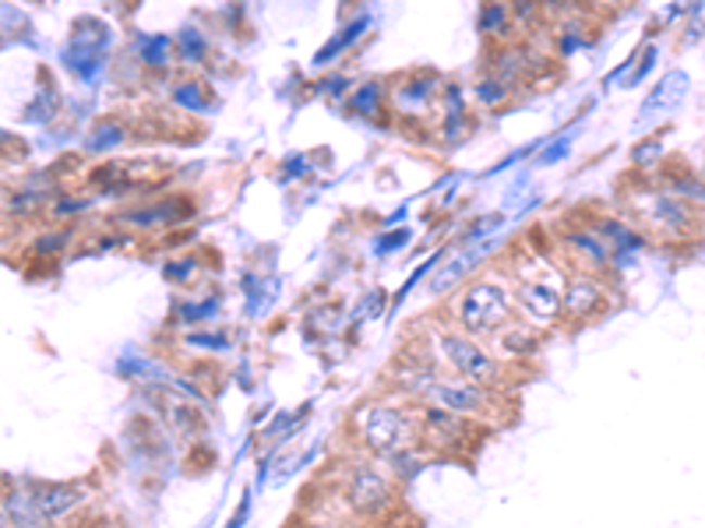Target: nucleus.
I'll return each mask as SVG.
<instances>
[{
    "label": "nucleus",
    "mask_w": 705,
    "mask_h": 528,
    "mask_svg": "<svg viewBox=\"0 0 705 528\" xmlns=\"http://www.w3.org/2000/svg\"><path fill=\"white\" fill-rule=\"evenodd\" d=\"M427 352L435 356V363L441 366L449 377L469 380V385L491 388V391H505L515 385V374L508 363H501L487 345H480L473 335L458 331L455 325H438L430 331Z\"/></svg>",
    "instance_id": "nucleus-1"
},
{
    "label": "nucleus",
    "mask_w": 705,
    "mask_h": 528,
    "mask_svg": "<svg viewBox=\"0 0 705 528\" xmlns=\"http://www.w3.org/2000/svg\"><path fill=\"white\" fill-rule=\"evenodd\" d=\"M350 430L356 433V444L364 448L374 462L392 458L399 451L420 448V419H416L413 402H367L360 405Z\"/></svg>",
    "instance_id": "nucleus-2"
},
{
    "label": "nucleus",
    "mask_w": 705,
    "mask_h": 528,
    "mask_svg": "<svg viewBox=\"0 0 705 528\" xmlns=\"http://www.w3.org/2000/svg\"><path fill=\"white\" fill-rule=\"evenodd\" d=\"M336 493L347 518H353L356 525H374L399 507L395 476L374 458H356L342 465V473L336 479Z\"/></svg>",
    "instance_id": "nucleus-3"
},
{
    "label": "nucleus",
    "mask_w": 705,
    "mask_h": 528,
    "mask_svg": "<svg viewBox=\"0 0 705 528\" xmlns=\"http://www.w3.org/2000/svg\"><path fill=\"white\" fill-rule=\"evenodd\" d=\"M515 320L508 278H477L452 300V325L466 335H498Z\"/></svg>",
    "instance_id": "nucleus-4"
},
{
    "label": "nucleus",
    "mask_w": 705,
    "mask_h": 528,
    "mask_svg": "<svg viewBox=\"0 0 705 528\" xmlns=\"http://www.w3.org/2000/svg\"><path fill=\"white\" fill-rule=\"evenodd\" d=\"M505 399H508L505 391H491V388L469 385V380L441 374L416 405L444 408V413L463 416L469 423H477V427H498L501 419H512V408L505 405Z\"/></svg>",
    "instance_id": "nucleus-5"
},
{
    "label": "nucleus",
    "mask_w": 705,
    "mask_h": 528,
    "mask_svg": "<svg viewBox=\"0 0 705 528\" xmlns=\"http://www.w3.org/2000/svg\"><path fill=\"white\" fill-rule=\"evenodd\" d=\"M512 297H515V317L526 320L532 331H546L565 317V306H561V297H565V275H561L554 264H540L537 275L515 278Z\"/></svg>",
    "instance_id": "nucleus-6"
},
{
    "label": "nucleus",
    "mask_w": 705,
    "mask_h": 528,
    "mask_svg": "<svg viewBox=\"0 0 705 528\" xmlns=\"http://www.w3.org/2000/svg\"><path fill=\"white\" fill-rule=\"evenodd\" d=\"M416 419H420V448L435 458V454H469L480 444L477 423L463 416H452L435 405H416Z\"/></svg>",
    "instance_id": "nucleus-7"
},
{
    "label": "nucleus",
    "mask_w": 705,
    "mask_h": 528,
    "mask_svg": "<svg viewBox=\"0 0 705 528\" xmlns=\"http://www.w3.org/2000/svg\"><path fill=\"white\" fill-rule=\"evenodd\" d=\"M639 223L664 240H692L698 232V212L688 201L673 198L670 190H656L650 198H639Z\"/></svg>",
    "instance_id": "nucleus-8"
},
{
    "label": "nucleus",
    "mask_w": 705,
    "mask_h": 528,
    "mask_svg": "<svg viewBox=\"0 0 705 528\" xmlns=\"http://www.w3.org/2000/svg\"><path fill=\"white\" fill-rule=\"evenodd\" d=\"M441 88H444V78L438 71L416 67L388 85V102H392L395 116H413V121H420V116H427L435 106H441Z\"/></svg>",
    "instance_id": "nucleus-9"
},
{
    "label": "nucleus",
    "mask_w": 705,
    "mask_h": 528,
    "mask_svg": "<svg viewBox=\"0 0 705 528\" xmlns=\"http://www.w3.org/2000/svg\"><path fill=\"white\" fill-rule=\"evenodd\" d=\"M25 501L33 507V518L50 528L81 511L89 501V490L81 482H33V487H25Z\"/></svg>",
    "instance_id": "nucleus-10"
},
{
    "label": "nucleus",
    "mask_w": 705,
    "mask_h": 528,
    "mask_svg": "<svg viewBox=\"0 0 705 528\" xmlns=\"http://www.w3.org/2000/svg\"><path fill=\"white\" fill-rule=\"evenodd\" d=\"M149 391L155 394V413H160V419L166 423L169 430H174L177 437L184 440H201L209 433V408L205 405H198L191 399H184V394L177 391H169L163 385H149Z\"/></svg>",
    "instance_id": "nucleus-11"
},
{
    "label": "nucleus",
    "mask_w": 705,
    "mask_h": 528,
    "mask_svg": "<svg viewBox=\"0 0 705 528\" xmlns=\"http://www.w3.org/2000/svg\"><path fill=\"white\" fill-rule=\"evenodd\" d=\"M557 240H561V247H565V254L579 264L575 272L600 275V272H607L614 264L610 247L600 240V232L593 226H568V229H561Z\"/></svg>",
    "instance_id": "nucleus-12"
},
{
    "label": "nucleus",
    "mask_w": 705,
    "mask_h": 528,
    "mask_svg": "<svg viewBox=\"0 0 705 528\" xmlns=\"http://www.w3.org/2000/svg\"><path fill=\"white\" fill-rule=\"evenodd\" d=\"M603 300H607V286H603L600 275H589V272H571L565 275V297H561V306H565V317L579 320L596 314Z\"/></svg>",
    "instance_id": "nucleus-13"
},
{
    "label": "nucleus",
    "mask_w": 705,
    "mask_h": 528,
    "mask_svg": "<svg viewBox=\"0 0 705 528\" xmlns=\"http://www.w3.org/2000/svg\"><path fill=\"white\" fill-rule=\"evenodd\" d=\"M194 215V204L191 198H160L152 204H141V209L131 212H121V223L124 226H138V229H169L184 223V218Z\"/></svg>",
    "instance_id": "nucleus-14"
},
{
    "label": "nucleus",
    "mask_w": 705,
    "mask_h": 528,
    "mask_svg": "<svg viewBox=\"0 0 705 528\" xmlns=\"http://www.w3.org/2000/svg\"><path fill=\"white\" fill-rule=\"evenodd\" d=\"M684 96H688V75L684 71H670V75H664V81H656L653 92L645 96L639 121H653V116L673 113L684 102Z\"/></svg>",
    "instance_id": "nucleus-15"
},
{
    "label": "nucleus",
    "mask_w": 705,
    "mask_h": 528,
    "mask_svg": "<svg viewBox=\"0 0 705 528\" xmlns=\"http://www.w3.org/2000/svg\"><path fill=\"white\" fill-rule=\"evenodd\" d=\"M537 339H540V331H532L526 320L515 317V320H508V325L494 335V342H498L494 356H498L501 363H508V366H512V363H523V360H529L532 352L540 349Z\"/></svg>",
    "instance_id": "nucleus-16"
},
{
    "label": "nucleus",
    "mask_w": 705,
    "mask_h": 528,
    "mask_svg": "<svg viewBox=\"0 0 705 528\" xmlns=\"http://www.w3.org/2000/svg\"><path fill=\"white\" fill-rule=\"evenodd\" d=\"M367 28H370V14H367V11H360L350 25H342L339 33H336L332 39H328L318 53H314V61H311V64H314V67H328V64H336V56H339V53H347V50L353 47V42L367 33Z\"/></svg>",
    "instance_id": "nucleus-17"
},
{
    "label": "nucleus",
    "mask_w": 705,
    "mask_h": 528,
    "mask_svg": "<svg viewBox=\"0 0 705 528\" xmlns=\"http://www.w3.org/2000/svg\"><path fill=\"white\" fill-rule=\"evenodd\" d=\"M135 50H138V61L146 64L149 71H166L169 64H174V36H163V33H155V36H138L135 39Z\"/></svg>",
    "instance_id": "nucleus-18"
},
{
    "label": "nucleus",
    "mask_w": 705,
    "mask_h": 528,
    "mask_svg": "<svg viewBox=\"0 0 705 528\" xmlns=\"http://www.w3.org/2000/svg\"><path fill=\"white\" fill-rule=\"evenodd\" d=\"M174 47H177L180 64L198 67V64H205V61H209V53H212V39H209L205 33H201L198 25H184L180 33L174 36Z\"/></svg>",
    "instance_id": "nucleus-19"
},
{
    "label": "nucleus",
    "mask_w": 705,
    "mask_h": 528,
    "mask_svg": "<svg viewBox=\"0 0 705 528\" xmlns=\"http://www.w3.org/2000/svg\"><path fill=\"white\" fill-rule=\"evenodd\" d=\"M169 99H174L177 106L187 110V113H209L215 106L212 88L205 81H198V78H180L174 88H169Z\"/></svg>",
    "instance_id": "nucleus-20"
},
{
    "label": "nucleus",
    "mask_w": 705,
    "mask_h": 528,
    "mask_svg": "<svg viewBox=\"0 0 705 528\" xmlns=\"http://www.w3.org/2000/svg\"><path fill=\"white\" fill-rule=\"evenodd\" d=\"M385 99H388L385 81H364L350 92V110L356 116H364V121H378L381 110H385Z\"/></svg>",
    "instance_id": "nucleus-21"
},
{
    "label": "nucleus",
    "mask_w": 705,
    "mask_h": 528,
    "mask_svg": "<svg viewBox=\"0 0 705 528\" xmlns=\"http://www.w3.org/2000/svg\"><path fill=\"white\" fill-rule=\"evenodd\" d=\"M512 96H515V88H512L508 81L494 78L491 71H487V75H480L477 85H473V99H477L480 106H487V110H501V106H508Z\"/></svg>",
    "instance_id": "nucleus-22"
},
{
    "label": "nucleus",
    "mask_w": 705,
    "mask_h": 528,
    "mask_svg": "<svg viewBox=\"0 0 705 528\" xmlns=\"http://www.w3.org/2000/svg\"><path fill=\"white\" fill-rule=\"evenodd\" d=\"M477 25L483 36H494V39H508L512 33V8L508 4H483L477 14Z\"/></svg>",
    "instance_id": "nucleus-23"
},
{
    "label": "nucleus",
    "mask_w": 705,
    "mask_h": 528,
    "mask_svg": "<svg viewBox=\"0 0 705 528\" xmlns=\"http://www.w3.org/2000/svg\"><path fill=\"white\" fill-rule=\"evenodd\" d=\"M219 317V300L215 297H201V300H184L177 303V320L180 325H209V320Z\"/></svg>",
    "instance_id": "nucleus-24"
},
{
    "label": "nucleus",
    "mask_w": 705,
    "mask_h": 528,
    "mask_svg": "<svg viewBox=\"0 0 705 528\" xmlns=\"http://www.w3.org/2000/svg\"><path fill=\"white\" fill-rule=\"evenodd\" d=\"M124 138H127L124 124L103 121V124H99L92 135H89V149H92V152H110V149H117V144H124Z\"/></svg>",
    "instance_id": "nucleus-25"
},
{
    "label": "nucleus",
    "mask_w": 705,
    "mask_h": 528,
    "mask_svg": "<svg viewBox=\"0 0 705 528\" xmlns=\"http://www.w3.org/2000/svg\"><path fill=\"white\" fill-rule=\"evenodd\" d=\"M501 226H505V215H501V212H491V215L477 218V223H469V232L463 237V247H477L483 240H494L498 232H501Z\"/></svg>",
    "instance_id": "nucleus-26"
},
{
    "label": "nucleus",
    "mask_w": 705,
    "mask_h": 528,
    "mask_svg": "<svg viewBox=\"0 0 705 528\" xmlns=\"http://www.w3.org/2000/svg\"><path fill=\"white\" fill-rule=\"evenodd\" d=\"M180 342H184V349H198V352H229L234 349V342H229L223 331H187Z\"/></svg>",
    "instance_id": "nucleus-27"
},
{
    "label": "nucleus",
    "mask_w": 705,
    "mask_h": 528,
    "mask_svg": "<svg viewBox=\"0 0 705 528\" xmlns=\"http://www.w3.org/2000/svg\"><path fill=\"white\" fill-rule=\"evenodd\" d=\"M297 430H300V416L297 413H279L262 433H257V440H262V444H268V440H272V444H282V440H290Z\"/></svg>",
    "instance_id": "nucleus-28"
},
{
    "label": "nucleus",
    "mask_w": 705,
    "mask_h": 528,
    "mask_svg": "<svg viewBox=\"0 0 705 528\" xmlns=\"http://www.w3.org/2000/svg\"><path fill=\"white\" fill-rule=\"evenodd\" d=\"M670 184H673V190H670L673 198H681V201L695 198L698 204H705V184L698 180L695 173H673V176H670Z\"/></svg>",
    "instance_id": "nucleus-29"
},
{
    "label": "nucleus",
    "mask_w": 705,
    "mask_h": 528,
    "mask_svg": "<svg viewBox=\"0 0 705 528\" xmlns=\"http://www.w3.org/2000/svg\"><path fill=\"white\" fill-rule=\"evenodd\" d=\"M571 141H575V127H568L565 135H557L551 144H546V149H540V152H537V163H540V166H554V163H561V159H565V155L571 152Z\"/></svg>",
    "instance_id": "nucleus-30"
},
{
    "label": "nucleus",
    "mask_w": 705,
    "mask_h": 528,
    "mask_svg": "<svg viewBox=\"0 0 705 528\" xmlns=\"http://www.w3.org/2000/svg\"><path fill=\"white\" fill-rule=\"evenodd\" d=\"M659 155H664V135H653V138H645L635 152H631V163H635V166H653Z\"/></svg>",
    "instance_id": "nucleus-31"
},
{
    "label": "nucleus",
    "mask_w": 705,
    "mask_h": 528,
    "mask_svg": "<svg viewBox=\"0 0 705 528\" xmlns=\"http://www.w3.org/2000/svg\"><path fill=\"white\" fill-rule=\"evenodd\" d=\"M385 311V292L381 289H374L364 297V303L353 311V325H360V320H370V317H378Z\"/></svg>",
    "instance_id": "nucleus-32"
},
{
    "label": "nucleus",
    "mask_w": 705,
    "mask_h": 528,
    "mask_svg": "<svg viewBox=\"0 0 705 528\" xmlns=\"http://www.w3.org/2000/svg\"><path fill=\"white\" fill-rule=\"evenodd\" d=\"M353 78L350 75H328V78H322L318 81V92L322 96H328V99H342L347 92H353Z\"/></svg>",
    "instance_id": "nucleus-33"
},
{
    "label": "nucleus",
    "mask_w": 705,
    "mask_h": 528,
    "mask_svg": "<svg viewBox=\"0 0 705 528\" xmlns=\"http://www.w3.org/2000/svg\"><path fill=\"white\" fill-rule=\"evenodd\" d=\"M413 237L410 229H399V232H388V237H381V240H374V254H392V251H399L402 243H406Z\"/></svg>",
    "instance_id": "nucleus-34"
},
{
    "label": "nucleus",
    "mask_w": 705,
    "mask_h": 528,
    "mask_svg": "<svg viewBox=\"0 0 705 528\" xmlns=\"http://www.w3.org/2000/svg\"><path fill=\"white\" fill-rule=\"evenodd\" d=\"M248 518H251V493H243V501L234 511V518L226 521V528H243V525H248Z\"/></svg>",
    "instance_id": "nucleus-35"
},
{
    "label": "nucleus",
    "mask_w": 705,
    "mask_h": 528,
    "mask_svg": "<svg viewBox=\"0 0 705 528\" xmlns=\"http://www.w3.org/2000/svg\"><path fill=\"white\" fill-rule=\"evenodd\" d=\"M0 528H11V515H8V507H4V501H0Z\"/></svg>",
    "instance_id": "nucleus-36"
},
{
    "label": "nucleus",
    "mask_w": 705,
    "mask_h": 528,
    "mask_svg": "<svg viewBox=\"0 0 705 528\" xmlns=\"http://www.w3.org/2000/svg\"><path fill=\"white\" fill-rule=\"evenodd\" d=\"M304 528H322V525H304Z\"/></svg>",
    "instance_id": "nucleus-37"
}]
</instances>
